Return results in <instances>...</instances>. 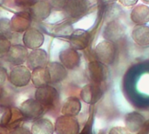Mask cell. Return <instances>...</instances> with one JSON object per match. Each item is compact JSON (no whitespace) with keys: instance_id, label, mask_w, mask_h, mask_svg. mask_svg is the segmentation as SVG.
<instances>
[{"instance_id":"52a82bcc","label":"cell","mask_w":149,"mask_h":134,"mask_svg":"<svg viewBox=\"0 0 149 134\" xmlns=\"http://www.w3.org/2000/svg\"><path fill=\"white\" fill-rule=\"evenodd\" d=\"M104 95V90L101 85L90 83L84 85L79 92V97L83 102L87 105H94L98 103Z\"/></svg>"},{"instance_id":"ac0fdd59","label":"cell","mask_w":149,"mask_h":134,"mask_svg":"<svg viewBox=\"0 0 149 134\" xmlns=\"http://www.w3.org/2000/svg\"><path fill=\"white\" fill-rule=\"evenodd\" d=\"M46 68L49 72L51 84H59L67 78V69L60 62H49Z\"/></svg>"},{"instance_id":"7a4b0ae2","label":"cell","mask_w":149,"mask_h":134,"mask_svg":"<svg viewBox=\"0 0 149 134\" xmlns=\"http://www.w3.org/2000/svg\"><path fill=\"white\" fill-rule=\"evenodd\" d=\"M116 54V46L112 41L105 39L96 45L95 56L97 60L107 65H111L114 63Z\"/></svg>"},{"instance_id":"8fae6325","label":"cell","mask_w":149,"mask_h":134,"mask_svg":"<svg viewBox=\"0 0 149 134\" xmlns=\"http://www.w3.org/2000/svg\"><path fill=\"white\" fill-rule=\"evenodd\" d=\"M22 41L23 44L27 49L36 50L43 45L45 42V36L38 29L31 27L24 32Z\"/></svg>"},{"instance_id":"ffe728a7","label":"cell","mask_w":149,"mask_h":134,"mask_svg":"<svg viewBox=\"0 0 149 134\" xmlns=\"http://www.w3.org/2000/svg\"><path fill=\"white\" fill-rule=\"evenodd\" d=\"M31 132V134H53L55 133L54 125L46 118H39L33 121Z\"/></svg>"},{"instance_id":"d6986e66","label":"cell","mask_w":149,"mask_h":134,"mask_svg":"<svg viewBox=\"0 0 149 134\" xmlns=\"http://www.w3.org/2000/svg\"><path fill=\"white\" fill-rule=\"evenodd\" d=\"M132 38L134 42L140 47H149V25H135L132 30Z\"/></svg>"},{"instance_id":"d590c367","label":"cell","mask_w":149,"mask_h":134,"mask_svg":"<svg viewBox=\"0 0 149 134\" xmlns=\"http://www.w3.org/2000/svg\"><path fill=\"white\" fill-rule=\"evenodd\" d=\"M104 1H106V2H111V1H113V0H104Z\"/></svg>"},{"instance_id":"8992f818","label":"cell","mask_w":149,"mask_h":134,"mask_svg":"<svg viewBox=\"0 0 149 134\" xmlns=\"http://www.w3.org/2000/svg\"><path fill=\"white\" fill-rule=\"evenodd\" d=\"M52 10V8L47 0H34L26 11L33 22H43L50 17Z\"/></svg>"},{"instance_id":"277c9868","label":"cell","mask_w":149,"mask_h":134,"mask_svg":"<svg viewBox=\"0 0 149 134\" xmlns=\"http://www.w3.org/2000/svg\"><path fill=\"white\" fill-rule=\"evenodd\" d=\"M89 0H68L64 13L69 20L76 21L83 17L89 10Z\"/></svg>"},{"instance_id":"e575fe53","label":"cell","mask_w":149,"mask_h":134,"mask_svg":"<svg viewBox=\"0 0 149 134\" xmlns=\"http://www.w3.org/2000/svg\"><path fill=\"white\" fill-rule=\"evenodd\" d=\"M142 2H144L145 3H148V4H149V0H142Z\"/></svg>"},{"instance_id":"44dd1931","label":"cell","mask_w":149,"mask_h":134,"mask_svg":"<svg viewBox=\"0 0 149 134\" xmlns=\"http://www.w3.org/2000/svg\"><path fill=\"white\" fill-rule=\"evenodd\" d=\"M82 108L81 101L77 97H69L67 98L61 107V113L62 115H68V116H77Z\"/></svg>"},{"instance_id":"5b68a950","label":"cell","mask_w":149,"mask_h":134,"mask_svg":"<svg viewBox=\"0 0 149 134\" xmlns=\"http://www.w3.org/2000/svg\"><path fill=\"white\" fill-rule=\"evenodd\" d=\"M54 130L56 134H79L80 126L75 117L61 115L55 121Z\"/></svg>"},{"instance_id":"9a60e30c","label":"cell","mask_w":149,"mask_h":134,"mask_svg":"<svg viewBox=\"0 0 149 134\" xmlns=\"http://www.w3.org/2000/svg\"><path fill=\"white\" fill-rule=\"evenodd\" d=\"M126 33L125 26L120 24L117 20H113L109 22L104 31H103V37L105 39L112 41V42H118L121 40Z\"/></svg>"},{"instance_id":"1f68e13d","label":"cell","mask_w":149,"mask_h":134,"mask_svg":"<svg viewBox=\"0 0 149 134\" xmlns=\"http://www.w3.org/2000/svg\"><path fill=\"white\" fill-rule=\"evenodd\" d=\"M108 134H131L127 129L126 127H122V126H114L113 128H111V130L109 131Z\"/></svg>"},{"instance_id":"d6a6232c","label":"cell","mask_w":149,"mask_h":134,"mask_svg":"<svg viewBox=\"0 0 149 134\" xmlns=\"http://www.w3.org/2000/svg\"><path fill=\"white\" fill-rule=\"evenodd\" d=\"M139 0H119V2L123 5V6H126V7H132V6H134L137 3H138Z\"/></svg>"},{"instance_id":"6da1fadb","label":"cell","mask_w":149,"mask_h":134,"mask_svg":"<svg viewBox=\"0 0 149 134\" xmlns=\"http://www.w3.org/2000/svg\"><path fill=\"white\" fill-rule=\"evenodd\" d=\"M34 97L45 108H52L59 101L58 90L51 85L37 88Z\"/></svg>"},{"instance_id":"83f0119b","label":"cell","mask_w":149,"mask_h":134,"mask_svg":"<svg viewBox=\"0 0 149 134\" xmlns=\"http://www.w3.org/2000/svg\"><path fill=\"white\" fill-rule=\"evenodd\" d=\"M51 4L52 10H64L68 0H47Z\"/></svg>"},{"instance_id":"e0dca14e","label":"cell","mask_w":149,"mask_h":134,"mask_svg":"<svg viewBox=\"0 0 149 134\" xmlns=\"http://www.w3.org/2000/svg\"><path fill=\"white\" fill-rule=\"evenodd\" d=\"M145 122V117L138 112H129L125 117V127L130 133H139L144 126Z\"/></svg>"},{"instance_id":"ba28073f","label":"cell","mask_w":149,"mask_h":134,"mask_svg":"<svg viewBox=\"0 0 149 134\" xmlns=\"http://www.w3.org/2000/svg\"><path fill=\"white\" fill-rule=\"evenodd\" d=\"M45 109L36 99H28L22 102L19 106V112L22 116L34 120L42 118V115L45 113Z\"/></svg>"},{"instance_id":"d4e9b609","label":"cell","mask_w":149,"mask_h":134,"mask_svg":"<svg viewBox=\"0 0 149 134\" xmlns=\"http://www.w3.org/2000/svg\"><path fill=\"white\" fill-rule=\"evenodd\" d=\"M13 34L10 27V20L6 17H0V38L10 40Z\"/></svg>"},{"instance_id":"cb8c5ba5","label":"cell","mask_w":149,"mask_h":134,"mask_svg":"<svg viewBox=\"0 0 149 134\" xmlns=\"http://www.w3.org/2000/svg\"><path fill=\"white\" fill-rule=\"evenodd\" d=\"M73 31H74L73 27H72V24L70 23V21H64V22H61V23L56 24L53 27L52 33L54 36H56L58 37L69 38V37L72 35Z\"/></svg>"},{"instance_id":"9c48e42d","label":"cell","mask_w":149,"mask_h":134,"mask_svg":"<svg viewBox=\"0 0 149 134\" xmlns=\"http://www.w3.org/2000/svg\"><path fill=\"white\" fill-rule=\"evenodd\" d=\"M87 72L92 83L101 85L107 79L109 75V69L107 65L95 60L91 61L88 64Z\"/></svg>"},{"instance_id":"484cf974","label":"cell","mask_w":149,"mask_h":134,"mask_svg":"<svg viewBox=\"0 0 149 134\" xmlns=\"http://www.w3.org/2000/svg\"><path fill=\"white\" fill-rule=\"evenodd\" d=\"M13 111L10 107L0 105V125L7 126L11 122Z\"/></svg>"},{"instance_id":"3957f363","label":"cell","mask_w":149,"mask_h":134,"mask_svg":"<svg viewBox=\"0 0 149 134\" xmlns=\"http://www.w3.org/2000/svg\"><path fill=\"white\" fill-rule=\"evenodd\" d=\"M8 81L17 88L25 87L31 81V71L24 65L14 66L9 72Z\"/></svg>"},{"instance_id":"836d02e7","label":"cell","mask_w":149,"mask_h":134,"mask_svg":"<svg viewBox=\"0 0 149 134\" xmlns=\"http://www.w3.org/2000/svg\"><path fill=\"white\" fill-rule=\"evenodd\" d=\"M10 131H8L6 126H1L0 125V134H9Z\"/></svg>"},{"instance_id":"4fadbf2b","label":"cell","mask_w":149,"mask_h":134,"mask_svg":"<svg viewBox=\"0 0 149 134\" xmlns=\"http://www.w3.org/2000/svg\"><path fill=\"white\" fill-rule=\"evenodd\" d=\"M10 27L13 33H24L31 27L32 19L25 10L17 12L10 19Z\"/></svg>"},{"instance_id":"7402d4cb","label":"cell","mask_w":149,"mask_h":134,"mask_svg":"<svg viewBox=\"0 0 149 134\" xmlns=\"http://www.w3.org/2000/svg\"><path fill=\"white\" fill-rule=\"evenodd\" d=\"M131 20L135 24H146L149 22V6L138 4L134 7L130 14Z\"/></svg>"},{"instance_id":"30bf717a","label":"cell","mask_w":149,"mask_h":134,"mask_svg":"<svg viewBox=\"0 0 149 134\" xmlns=\"http://www.w3.org/2000/svg\"><path fill=\"white\" fill-rule=\"evenodd\" d=\"M29 54L28 49L21 44H11L7 55L5 56V61L13 66L22 65L26 62Z\"/></svg>"},{"instance_id":"f546056e","label":"cell","mask_w":149,"mask_h":134,"mask_svg":"<svg viewBox=\"0 0 149 134\" xmlns=\"http://www.w3.org/2000/svg\"><path fill=\"white\" fill-rule=\"evenodd\" d=\"M9 78V72L6 68L0 65V87H3Z\"/></svg>"},{"instance_id":"5bb4252c","label":"cell","mask_w":149,"mask_h":134,"mask_svg":"<svg viewBox=\"0 0 149 134\" xmlns=\"http://www.w3.org/2000/svg\"><path fill=\"white\" fill-rule=\"evenodd\" d=\"M60 63L67 70H75L80 65V55L77 50L68 47L62 50L58 56Z\"/></svg>"},{"instance_id":"603a6c76","label":"cell","mask_w":149,"mask_h":134,"mask_svg":"<svg viewBox=\"0 0 149 134\" xmlns=\"http://www.w3.org/2000/svg\"><path fill=\"white\" fill-rule=\"evenodd\" d=\"M31 82L36 88L50 85L51 80L47 68H38L31 71Z\"/></svg>"},{"instance_id":"4dcf8cb0","label":"cell","mask_w":149,"mask_h":134,"mask_svg":"<svg viewBox=\"0 0 149 134\" xmlns=\"http://www.w3.org/2000/svg\"><path fill=\"white\" fill-rule=\"evenodd\" d=\"M9 134H31V130L24 126H17L10 131Z\"/></svg>"},{"instance_id":"2e32d148","label":"cell","mask_w":149,"mask_h":134,"mask_svg":"<svg viewBox=\"0 0 149 134\" xmlns=\"http://www.w3.org/2000/svg\"><path fill=\"white\" fill-rule=\"evenodd\" d=\"M90 34L88 31L78 29L73 31L72 35L69 37L68 40L71 47L77 51H82L88 47L90 43Z\"/></svg>"},{"instance_id":"7c38bea8","label":"cell","mask_w":149,"mask_h":134,"mask_svg":"<svg viewBox=\"0 0 149 134\" xmlns=\"http://www.w3.org/2000/svg\"><path fill=\"white\" fill-rule=\"evenodd\" d=\"M49 57L45 50L38 48L36 50H31L26 59V66L33 71L38 68L46 67L49 63Z\"/></svg>"},{"instance_id":"4316f807","label":"cell","mask_w":149,"mask_h":134,"mask_svg":"<svg viewBox=\"0 0 149 134\" xmlns=\"http://www.w3.org/2000/svg\"><path fill=\"white\" fill-rule=\"evenodd\" d=\"M11 46L10 40L0 38V58H5Z\"/></svg>"},{"instance_id":"f1b7e54d","label":"cell","mask_w":149,"mask_h":134,"mask_svg":"<svg viewBox=\"0 0 149 134\" xmlns=\"http://www.w3.org/2000/svg\"><path fill=\"white\" fill-rule=\"evenodd\" d=\"M34 0H13L14 5L22 10H27V9L31 6Z\"/></svg>"}]
</instances>
